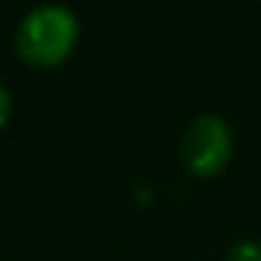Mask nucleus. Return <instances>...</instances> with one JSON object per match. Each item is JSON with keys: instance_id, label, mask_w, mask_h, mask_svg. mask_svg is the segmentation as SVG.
I'll return each mask as SVG.
<instances>
[{"instance_id": "f257e3e1", "label": "nucleus", "mask_w": 261, "mask_h": 261, "mask_svg": "<svg viewBox=\"0 0 261 261\" xmlns=\"http://www.w3.org/2000/svg\"><path fill=\"white\" fill-rule=\"evenodd\" d=\"M17 51L37 68H54L73 54L79 42V17L65 3H40L17 25Z\"/></svg>"}, {"instance_id": "f03ea898", "label": "nucleus", "mask_w": 261, "mask_h": 261, "mask_svg": "<svg viewBox=\"0 0 261 261\" xmlns=\"http://www.w3.org/2000/svg\"><path fill=\"white\" fill-rule=\"evenodd\" d=\"M180 158L194 174L211 177L233 158V132L219 113H197L180 135Z\"/></svg>"}, {"instance_id": "7ed1b4c3", "label": "nucleus", "mask_w": 261, "mask_h": 261, "mask_svg": "<svg viewBox=\"0 0 261 261\" xmlns=\"http://www.w3.org/2000/svg\"><path fill=\"white\" fill-rule=\"evenodd\" d=\"M227 261H261V242L258 239H239L227 250Z\"/></svg>"}, {"instance_id": "20e7f679", "label": "nucleus", "mask_w": 261, "mask_h": 261, "mask_svg": "<svg viewBox=\"0 0 261 261\" xmlns=\"http://www.w3.org/2000/svg\"><path fill=\"white\" fill-rule=\"evenodd\" d=\"M12 110H14L12 90H9L3 82H0V129H3V126H6V121L12 118Z\"/></svg>"}]
</instances>
